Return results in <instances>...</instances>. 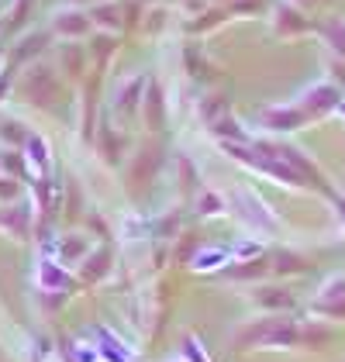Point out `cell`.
I'll list each match as a JSON object with an SVG mask.
<instances>
[{"label":"cell","instance_id":"2","mask_svg":"<svg viewBox=\"0 0 345 362\" xmlns=\"http://www.w3.org/2000/svg\"><path fill=\"white\" fill-rule=\"evenodd\" d=\"M335 104H339V90H335V86H315V90L304 93V107H308L311 114L332 111Z\"/></svg>","mask_w":345,"mask_h":362},{"label":"cell","instance_id":"3","mask_svg":"<svg viewBox=\"0 0 345 362\" xmlns=\"http://www.w3.org/2000/svg\"><path fill=\"white\" fill-rule=\"evenodd\" d=\"M300 121H304V114L297 111H283V107L266 111V124H273L276 132H293V128H300Z\"/></svg>","mask_w":345,"mask_h":362},{"label":"cell","instance_id":"6","mask_svg":"<svg viewBox=\"0 0 345 362\" xmlns=\"http://www.w3.org/2000/svg\"><path fill=\"white\" fill-rule=\"evenodd\" d=\"M259 304H266V307H293V297H290L287 290H280V286H273V290H262L259 293Z\"/></svg>","mask_w":345,"mask_h":362},{"label":"cell","instance_id":"8","mask_svg":"<svg viewBox=\"0 0 345 362\" xmlns=\"http://www.w3.org/2000/svg\"><path fill=\"white\" fill-rule=\"evenodd\" d=\"M187 356H190L194 362H207V359L201 356V352H197V341H190V338H187Z\"/></svg>","mask_w":345,"mask_h":362},{"label":"cell","instance_id":"9","mask_svg":"<svg viewBox=\"0 0 345 362\" xmlns=\"http://www.w3.org/2000/svg\"><path fill=\"white\" fill-rule=\"evenodd\" d=\"M332 31L339 35V45H335V49H339V52H342V56H345V28H342V25H335V28H332Z\"/></svg>","mask_w":345,"mask_h":362},{"label":"cell","instance_id":"10","mask_svg":"<svg viewBox=\"0 0 345 362\" xmlns=\"http://www.w3.org/2000/svg\"><path fill=\"white\" fill-rule=\"evenodd\" d=\"M342 114H345V104H342Z\"/></svg>","mask_w":345,"mask_h":362},{"label":"cell","instance_id":"1","mask_svg":"<svg viewBox=\"0 0 345 362\" xmlns=\"http://www.w3.org/2000/svg\"><path fill=\"white\" fill-rule=\"evenodd\" d=\"M315 314L321 317H328V321H345V276H332L324 286H321V293H317V300L311 304Z\"/></svg>","mask_w":345,"mask_h":362},{"label":"cell","instance_id":"4","mask_svg":"<svg viewBox=\"0 0 345 362\" xmlns=\"http://www.w3.org/2000/svg\"><path fill=\"white\" fill-rule=\"evenodd\" d=\"M324 341H328V328H321V325H304L297 332V345H304V349H321Z\"/></svg>","mask_w":345,"mask_h":362},{"label":"cell","instance_id":"7","mask_svg":"<svg viewBox=\"0 0 345 362\" xmlns=\"http://www.w3.org/2000/svg\"><path fill=\"white\" fill-rule=\"evenodd\" d=\"M259 273H266V262H249V266H245V269H231V276H238V279L259 276Z\"/></svg>","mask_w":345,"mask_h":362},{"label":"cell","instance_id":"5","mask_svg":"<svg viewBox=\"0 0 345 362\" xmlns=\"http://www.w3.org/2000/svg\"><path fill=\"white\" fill-rule=\"evenodd\" d=\"M276 273H304L308 269V259L304 255H293V252H276Z\"/></svg>","mask_w":345,"mask_h":362}]
</instances>
